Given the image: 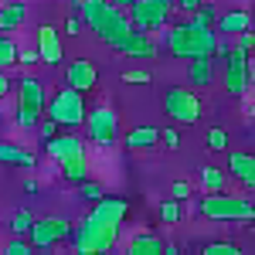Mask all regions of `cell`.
<instances>
[{
	"mask_svg": "<svg viewBox=\"0 0 255 255\" xmlns=\"http://www.w3.org/2000/svg\"><path fill=\"white\" fill-rule=\"evenodd\" d=\"M187 79H191V89H208L215 82V58L211 55L191 58L187 61Z\"/></svg>",
	"mask_w": 255,
	"mask_h": 255,
	"instance_id": "e0dca14e",
	"label": "cell"
},
{
	"mask_svg": "<svg viewBox=\"0 0 255 255\" xmlns=\"http://www.w3.org/2000/svg\"><path fill=\"white\" fill-rule=\"evenodd\" d=\"M249 27H255V20L249 10H225L221 17H218L215 31L221 34V38H235V34H242V31H249Z\"/></svg>",
	"mask_w": 255,
	"mask_h": 255,
	"instance_id": "2e32d148",
	"label": "cell"
},
{
	"mask_svg": "<svg viewBox=\"0 0 255 255\" xmlns=\"http://www.w3.org/2000/svg\"><path fill=\"white\" fill-rule=\"evenodd\" d=\"M225 184H228V174L225 170H218V167H201V187H204V194L208 191H225Z\"/></svg>",
	"mask_w": 255,
	"mask_h": 255,
	"instance_id": "cb8c5ba5",
	"label": "cell"
},
{
	"mask_svg": "<svg viewBox=\"0 0 255 255\" xmlns=\"http://www.w3.org/2000/svg\"><path fill=\"white\" fill-rule=\"evenodd\" d=\"M174 7L180 14H194L197 7H201V0H174Z\"/></svg>",
	"mask_w": 255,
	"mask_h": 255,
	"instance_id": "ab89813d",
	"label": "cell"
},
{
	"mask_svg": "<svg viewBox=\"0 0 255 255\" xmlns=\"http://www.w3.org/2000/svg\"><path fill=\"white\" fill-rule=\"evenodd\" d=\"M82 126L89 133V143H96V146H113V143H119V116H116V109H109V106L89 109Z\"/></svg>",
	"mask_w": 255,
	"mask_h": 255,
	"instance_id": "ba28073f",
	"label": "cell"
},
{
	"mask_svg": "<svg viewBox=\"0 0 255 255\" xmlns=\"http://www.w3.org/2000/svg\"><path fill=\"white\" fill-rule=\"evenodd\" d=\"M10 89H14V82L7 79V72L0 68V99H3V96H10Z\"/></svg>",
	"mask_w": 255,
	"mask_h": 255,
	"instance_id": "b9f144b4",
	"label": "cell"
},
{
	"mask_svg": "<svg viewBox=\"0 0 255 255\" xmlns=\"http://www.w3.org/2000/svg\"><path fill=\"white\" fill-rule=\"evenodd\" d=\"M242 184H245V187H249V191H255V170L249 177H245V180H242Z\"/></svg>",
	"mask_w": 255,
	"mask_h": 255,
	"instance_id": "f6af8a7d",
	"label": "cell"
},
{
	"mask_svg": "<svg viewBox=\"0 0 255 255\" xmlns=\"http://www.w3.org/2000/svg\"><path fill=\"white\" fill-rule=\"evenodd\" d=\"M157 143H160L157 126H136V129H129V133L123 136V146H126V150H150V146H157Z\"/></svg>",
	"mask_w": 255,
	"mask_h": 255,
	"instance_id": "ac0fdd59",
	"label": "cell"
},
{
	"mask_svg": "<svg viewBox=\"0 0 255 255\" xmlns=\"http://www.w3.org/2000/svg\"><path fill=\"white\" fill-rule=\"evenodd\" d=\"M3 252H7V255H31V252H34V245H31V238H27V235H14L10 242H7Z\"/></svg>",
	"mask_w": 255,
	"mask_h": 255,
	"instance_id": "f1b7e54d",
	"label": "cell"
},
{
	"mask_svg": "<svg viewBox=\"0 0 255 255\" xmlns=\"http://www.w3.org/2000/svg\"><path fill=\"white\" fill-rule=\"evenodd\" d=\"M82 150H85L82 136H72V133H55L51 139H44V153L55 160V163L75 157V153H82Z\"/></svg>",
	"mask_w": 255,
	"mask_h": 255,
	"instance_id": "9a60e30c",
	"label": "cell"
},
{
	"mask_svg": "<svg viewBox=\"0 0 255 255\" xmlns=\"http://www.w3.org/2000/svg\"><path fill=\"white\" fill-rule=\"evenodd\" d=\"M24 191H27V194H34V191H38V180H34V177H27V180H24Z\"/></svg>",
	"mask_w": 255,
	"mask_h": 255,
	"instance_id": "ee69618b",
	"label": "cell"
},
{
	"mask_svg": "<svg viewBox=\"0 0 255 255\" xmlns=\"http://www.w3.org/2000/svg\"><path fill=\"white\" fill-rule=\"evenodd\" d=\"M208 150H215V153H221V150H228V133L225 129H208Z\"/></svg>",
	"mask_w": 255,
	"mask_h": 255,
	"instance_id": "4dcf8cb0",
	"label": "cell"
},
{
	"mask_svg": "<svg viewBox=\"0 0 255 255\" xmlns=\"http://www.w3.org/2000/svg\"><path fill=\"white\" fill-rule=\"evenodd\" d=\"M34 129H38L41 143H44V139H51V136H55V133H58V123H55V119H48V116H41V123H38V126H34Z\"/></svg>",
	"mask_w": 255,
	"mask_h": 255,
	"instance_id": "e575fe53",
	"label": "cell"
},
{
	"mask_svg": "<svg viewBox=\"0 0 255 255\" xmlns=\"http://www.w3.org/2000/svg\"><path fill=\"white\" fill-rule=\"evenodd\" d=\"M85 113H89V106H85V92L72 89V85L58 89L55 96L44 102V116L55 119V123H58V126H65V129L82 126V123H85Z\"/></svg>",
	"mask_w": 255,
	"mask_h": 255,
	"instance_id": "5b68a950",
	"label": "cell"
},
{
	"mask_svg": "<svg viewBox=\"0 0 255 255\" xmlns=\"http://www.w3.org/2000/svg\"><path fill=\"white\" fill-rule=\"evenodd\" d=\"M72 10H75L82 17V24H85L99 41H106L109 48H116L126 34H133V17H129V10L116 7L113 0H72Z\"/></svg>",
	"mask_w": 255,
	"mask_h": 255,
	"instance_id": "6da1fadb",
	"label": "cell"
},
{
	"mask_svg": "<svg viewBox=\"0 0 255 255\" xmlns=\"http://www.w3.org/2000/svg\"><path fill=\"white\" fill-rule=\"evenodd\" d=\"M34 61H41L38 58V48H34V51H27V48L20 51V48H17V65H34Z\"/></svg>",
	"mask_w": 255,
	"mask_h": 255,
	"instance_id": "60d3db41",
	"label": "cell"
},
{
	"mask_svg": "<svg viewBox=\"0 0 255 255\" xmlns=\"http://www.w3.org/2000/svg\"><path fill=\"white\" fill-rule=\"evenodd\" d=\"M252 170H255V153H232V157H228V177L245 180Z\"/></svg>",
	"mask_w": 255,
	"mask_h": 255,
	"instance_id": "603a6c76",
	"label": "cell"
},
{
	"mask_svg": "<svg viewBox=\"0 0 255 255\" xmlns=\"http://www.w3.org/2000/svg\"><path fill=\"white\" fill-rule=\"evenodd\" d=\"M79 31H82V17L72 10V14H68V20H65V34H72V38H75Z\"/></svg>",
	"mask_w": 255,
	"mask_h": 255,
	"instance_id": "f35d334b",
	"label": "cell"
},
{
	"mask_svg": "<svg viewBox=\"0 0 255 255\" xmlns=\"http://www.w3.org/2000/svg\"><path fill=\"white\" fill-rule=\"evenodd\" d=\"M174 10V0H136L129 7V17H133V27H139V31H157L170 20Z\"/></svg>",
	"mask_w": 255,
	"mask_h": 255,
	"instance_id": "30bf717a",
	"label": "cell"
},
{
	"mask_svg": "<svg viewBox=\"0 0 255 255\" xmlns=\"http://www.w3.org/2000/svg\"><path fill=\"white\" fill-rule=\"evenodd\" d=\"M215 44H218V31L197 24L191 14H187V20H180V24H174L167 31V51L174 58H184V61L197 58V55H211Z\"/></svg>",
	"mask_w": 255,
	"mask_h": 255,
	"instance_id": "7a4b0ae2",
	"label": "cell"
},
{
	"mask_svg": "<svg viewBox=\"0 0 255 255\" xmlns=\"http://www.w3.org/2000/svg\"><path fill=\"white\" fill-rule=\"evenodd\" d=\"M249 58H252V55H245V51L232 48V55L221 61V82H225L228 96L242 99L245 92H249Z\"/></svg>",
	"mask_w": 255,
	"mask_h": 255,
	"instance_id": "8fae6325",
	"label": "cell"
},
{
	"mask_svg": "<svg viewBox=\"0 0 255 255\" xmlns=\"http://www.w3.org/2000/svg\"><path fill=\"white\" fill-rule=\"evenodd\" d=\"M61 180H68V184H75L79 187L82 180H89V153L82 150L75 157L61 160Z\"/></svg>",
	"mask_w": 255,
	"mask_h": 255,
	"instance_id": "d6986e66",
	"label": "cell"
},
{
	"mask_svg": "<svg viewBox=\"0 0 255 255\" xmlns=\"http://www.w3.org/2000/svg\"><path fill=\"white\" fill-rule=\"evenodd\" d=\"M0 163H7V167H27V170H34L38 167V157L31 153V150H20L14 143H0Z\"/></svg>",
	"mask_w": 255,
	"mask_h": 255,
	"instance_id": "ffe728a7",
	"label": "cell"
},
{
	"mask_svg": "<svg viewBox=\"0 0 255 255\" xmlns=\"http://www.w3.org/2000/svg\"><path fill=\"white\" fill-rule=\"evenodd\" d=\"M79 194H82V201H89V204H92V201H99L106 191H102V184H96V180H82V184H79Z\"/></svg>",
	"mask_w": 255,
	"mask_h": 255,
	"instance_id": "1f68e13d",
	"label": "cell"
},
{
	"mask_svg": "<svg viewBox=\"0 0 255 255\" xmlns=\"http://www.w3.org/2000/svg\"><path fill=\"white\" fill-rule=\"evenodd\" d=\"M123 225H109V221H96V218H82L79 225L72 228V249L82 255H102L116 249Z\"/></svg>",
	"mask_w": 255,
	"mask_h": 255,
	"instance_id": "3957f363",
	"label": "cell"
},
{
	"mask_svg": "<svg viewBox=\"0 0 255 255\" xmlns=\"http://www.w3.org/2000/svg\"><path fill=\"white\" fill-rule=\"evenodd\" d=\"M232 48H235V44H228V41H221V34H218V44H215V51H211V58H215L218 65H221V61H225L228 55H232Z\"/></svg>",
	"mask_w": 255,
	"mask_h": 255,
	"instance_id": "d590c367",
	"label": "cell"
},
{
	"mask_svg": "<svg viewBox=\"0 0 255 255\" xmlns=\"http://www.w3.org/2000/svg\"><path fill=\"white\" fill-rule=\"evenodd\" d=\"M249 89H255V58H249Z\"/></svg>",
	"mask_w": 255,
	"mask_h": 255,
	"instance_id": "7bdbcfd3",
	"label": "cell"
},
{
	"mask_svg": "<svg viewBox=\"0 0 255 255\" xmlns=\"http://www.w3.org/2000/svg\"><path fill=\"white\" fill-rule=\"evenodd\" d=\"M10 65H17V41L0 31V68H10Z\"/></svg>",
	"mask_w": 255,
	"mask_h": 255,
	"instance_id": "d4e9b609",
	"label": "cell"
},
{
	"mask_svg": "<svg viewBox=\"0 0 255 255\" xmlns=\"http://www.w3.org/2000/svg\"><path fill=\"white\" fill-rule=\"evenodd\" d=\"M160 139H163V146H167V150H177V146H180V133H177L174 126H167V129L160 133Z\"/></svg>",
	"mask_w": 255,
	"mask_h": 255,
	"instance_id": "74e56055",
	"label": "cell"
},
{
	"mask_svg": "<svg viewBox=\"0 0 255 255\" xmlns=\"http://www.w3.org/2000/svg\"><path fill=\"white\" fill-rule=\"evenodd\" d=\"M157 215H160V221H163V225H177V221H180V215H184V211H180V201H177V197L163 201V204L157 208Z\"/></svg>",
	"mask_w": 255,
	"mask_h": 255,
	"instance_id": "4316f807",
	"label": "cell"
},
{
	"mask_svg": "<svg viewBox=\"0 0 255 255\" xmlns=\"http://www.w3.org/2000/svg\"><path fill=\"white\" fill-rule=\"evenodd\" d=\"M235 48H238V51H245V55H252V51H255V27L235 34Z\"/></svg>",
	"mask_w": 255,
	"mask_h": 255,
	"instance_id": "d6a6232c",
	"label": "cell"
},
{
	"mask_svg": "<svg viewBox=\"0 0 255 255\" xmlns=\"http://www.w3.org/2000/svg\"><path fill=\"white\" fill-rule=\"evenodd\" d=\"M24 20H27V7L20 0H7L0 7V31H17Z\"/></svg>",
	"mask_w": 255,
	"mask_h": 255,
	"instance_id": "44dd1931",
	"label": "cell"
},
{
	"mask_svg": "<svg viewBox=\"0 0 255 255\" xmlns=\"http://www.w3.org/2000/svg\"><path fill=\"white\" fill-rule=\"evenodd\" d=\"M197 215L208 218V221H249V218H255V204L249 197L208 191V197L197 201Z\"/></svg>",
	"mask_w": 255,
	"mask_h": 255,
	"instance_id": "277c9868",
	"label": "cell"
},
{
	"mask_svg": "<svg viewBox=\"0 0 255 255\" xmlns=\"http://www.w3.org/2000/svg\"><path fill=\"white\" fill-rule=\"evenodd\" d=\"M163 113L180 126H194V123H201V96L194 89L174 85V89L163 92Z\"/></svg>",
	"mask_w": 255,
	"mask_h": 255,
	"instance_id": "52a82bcc",
	"label": "cell"
},
{
	"mask_svg": "<svg viewBox=\"0 0 255 255\" xmlns=\"http://www.w3.org/2000/svg\"><path fill=\"white\" fill-rule=\"evenodd\" d=\"M38 58L44 65H61L65 58V48H61V31L58 27H51V24H41L38 27Z\"/></svg>",
	"mask_w": 255,
	"mask_h": 255,
	"instance_id": "5bb4252c",
	"label": "cell"
},
{
	"mask_svg": "<svg viewBox=\"0 0 255 255\" xmlns=\"http://www.w3.org/2000/svg\"><path fill=\"white\" fill-rule=\"evenodd\" d=\"M204 255H242V249H238L235 242H208Z\"/></svg>",
	"mask_w": 255,
	"mask_h": 255,
	"instance_id": "f546056e",
	"label": "cell"
},
{
	"mask_svg": "<svg viewBox=\"0 0 255 255\" xmlns=\"http://www.w3.org/2000/svg\"><path fill=\"white\" fill-rule=\"evenodd\" d=\"M153 79L146 68H129V72H123V82H129V85H146V82Z\"/></svg>",
	"mask_w": 255,
	"mask_h": 255,
	"instance_id": "836d02e7",
	"label": "cell"
},
{
	"mask_svg": "<svg viewBox=\"0 0 255 255\" xmlns=\"http://www.w3.org/2000/svg\"><path fill=\"white\" fill-rule=\"evenodd\" d=\"M113 3H116V7H123V10H129V7H133L136 0H113Z\"/></svg>",
	"mask_w": 255,
	"mask_h": 255,
	"instance_id": "bcb514c9",
	"label": "cell"
},
{
	"mask_svg": "<svg viewBox=\"0 0 255 255\" xmlns=\"http://www.w3.org/2000/svg\"><path fill=\"white\" fill-rule=\"evenodd\" d=\"M72 221L61 215H48V218H34V225H31V245L34 249H51V245H58L65 238H72Z\"/></svg>",
	"mask_w": 255,
	"mask_h": 255,
	"instance_id": "9c48e42d",
	"label": "cell"
},
{
	"mask_svg": "<svg viewBox=\"0 0 255 255\" xmlns=\"http://www.w3.org/2000/svg\"><path fill=\"white\" fill-rule=\"evenodd\" d=\"M249 116H252V119H255V102H252V106H249Z\"/></svg>",
	"mask_w": 255,
	"mask_h": 255,
	"instance_id": "7dc6e473",
	"label": "cell"
},
{
	"mask_svg": "<svg viewBox=\"0 0 255 255\" xmlns=\"http://www.w3.org/2000/svg\"><path fill=\"white\" fill-rule=\"evenodd\" d=\"M116 51H119V55H126V58H133V61H146V58H153V55L160 51V44L153 41L150 31L133 27V34H126V38L116 44Z\"/></svg>",
	"mask_w": 255,
	"mask_h": 255,
	"instance_id": "7c38bea8",
	"label": "cell"
},
{
	"mask_svg": "<svg viewBox=\"0 0 255 255\" xmlns=\"http://www.w3.org/2000/svg\"><path fill=\"white\" fill-rule=\"evenodd\" d=\"M31 225H34V215L31 211H14V218H10V232L14 235H31Z\"/></svg>",
	"mask_w": 255,
	"mask_h": 255,
	"instance_id": "83f0119b",
	"label": "cell"
},
{
	"mask_svg": "<svg viewBox=\"0 0 255 255\" xmlns=\"http://www.w3.org/2000/svg\"><path fill=\"white\" fill-rule=\"evenodd\" d=\"M129 252L133 255H163V242L153 232H136L129 242Z\"/></svg>",
	"mask_w": 255,
	"mask_h": 255,
	"instance_id": "7402d4cb",
	"label": "cell"
},
{
	"mask_svg": "<svg viewBox=\"0 0 255 255\" xmlns=\"http://www.w3.org/2000/svg\"><path fill=\"white\" fill-rule=\"evenodd\" d=\"M170 197L187 201V197H191V184H187V180H174V184H170Z\"/></svg>",
	"mask_w": 255,
	"mask_h": 255,
	"instance_id": "8d00e7d4",
	"label": "cell"
},
{
	"mask_svg": "<svg viewBox=\"0 0 255 255\" xmlns=\"http://www.w3.org/2000/svg\"><path fill=\"white\" fill-rule=\"evenodd\" d=\"M191 17H194L197 24H204V27H215L221 14H218V3H204V0H201V7H197Z\"/></svg>",
	"mask_w": 255,
	"mask_h": 255,
	"instance_id": "484cf974",
	"label": "cell"
},
{
	"mask_svg": "<svg viewBox=\"0 0 255 255\" xmlns=\"http://www.w3.org/2000/svg\"><path fill=\"white\" fill-rule=\"evenodd\" d=\"M44 85H41L34 75H24L17 82V126L20 129H34L44 116Z\"/></svg>",
	"mask_w": 255,
	"mask_h": 255,
	"instance_id": "8992f818",
	"label": "cell"
},
{
	"mask_svg": "<svg viewBox=\"0 0 255 255\" xmlns=\"http://www.w3.org/2000/svg\"><path fill=\"white\" fill-rule=\"evenodd\" d=\"M65 85H72V89H79V92H96L99 89V68L96 61L89 58H75L68 68H65Z\"/></svg>",
	"mask_w": 255,
	"mask_h": 255,
	"instance_id": "4fadbf2b",
	"label": "cell"
}]
</instances>
